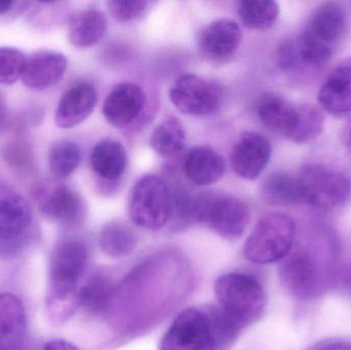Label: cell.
Wrapping results in <instances>:
<instances>
[{"mask_svg": "<svg viewBox=\"0 0 351 350\" xmlns=\"http://www.w3.org/2000/svg\"><path fill=\"white\" fill-rule=\"evenodd\" d=\"M241 331L217 305L189 308L176 316L160 350H227Z\"/></svg>", "mask_w": 351, "mask_h": 350, "instance_id": "6da1fadb", "label": "cell"}, {"mask_svg": "<svg viewBox=\"0 0 351 350\" xmlns=\"http://www.w3.org/2000/svg\"><path fill=\"white\" fill-rule=\"evenodd\" d=\"M257 115L266 129L296 144L315 141L325 127V118L319 109L311 105L295 106L272 92L259 99Z\"/></svg>", "mask_w": 351, "mask_h": 350, "instance_id": "7a4b0ae2", "label": "cell"}, {"mask_svg": "<svg viewBox=\"0 0 351 350\" xmlns=\"http://www.w3.org/2000/svg\"><path fill=\"white\" fill-rule=\"evenodd\" d=\"M214 291L217 306L239 330L255 324L265 312V291L252 275L225 273L215 282Z\"/></svg>", "mask_w": 351, "mask_h": 350, "instance_id": "3957f363", "label": "cell"}, {"mask_svg": "<svg viewBox=\"0 0 351 350\" xmlns=\"http://www.w3.org/2000/svg\"><path fill=\"white\" fill-rule=\"evenodd\" d=\"M296 225L290 216L270 213L258 221L243 246V256L256 264L284 260L294 245Z\"/></svg>", "mask_w": 351, "mask_h": 350, "instance_id": "277c9868", "label": "cell"}, {"mask_svg": "<svg viewBox=\"0 0 351 350\" xmlns=\"http://www.w3.org/2000/svg\"><path fill=\"white\" fill-rule=\"evenodd\" d=\"M250 217L249 208L237 197L212 192L194 195V223L204 224L226 240L241 238Z\"/></svg>", "mask_w": 351, "mask_h": 350, "instance_id": "5b68a950", "label": "cell"}, {"mask_svg": "<svg viewBox=\"0 0 351 350\" xmlns=\"http://www.w3.org/2000/svg\"><path fill=\"white\" fill-rule=\"evenodd\" d=\"M33 234L34 218L28 201L12 187L0 184V258L18 256Z\"/></svg>", "mask_w": 351, "mask_h": 350, "instance_id": "8992f818", "label": "cell"}, {"mask_svg": "<svg viewBox=\"0 0 351 350\" xmlns=\"http://www.w3.org/2000/svg\"><path fill=\"white\" fill-rule=\"evenodd\" d=\"M128 211L132 221L145 229H160L172 219V191L156 175H146L134 184Z\"/></svg>", "mask_w": 351, "mask_h": 350, "instance_id": "52a82bcc", "label": "cell"}, {"mask_svg": "<svg viewBox=\"0 0 351 350\" xmlns=\"http://www.w3.org/2000/svg\"><path fill=\"white\" fill-rule=\"evenodd\" d=\"M297 177L303 203L322 210H336L350 199V180L335 168L324 164H307Z\"/></svg>", "mask_w": 351, "mask_h": 350, "instance_id": "ba28073f", "label": "cell"}, {"mask_svg": "<svg viewBox=\"0 0 351 350\" xmlns=\"http://www.w3.org/2000/svg\"><path fill=\"white\" fill-rule=\"evenodd\" d=\"M88 259V248L80 240H70L60 244L49 262L47 294L57 297H78Z\"/></svg>", "mask_w": 351, "mask_h": 350, "instance_id": "9c48e42d", "label": "cell"}, {"mask_svg": "<svg viewBox=\"0 0 351 350\" xmlns=\"http://www.w3.org/2000/svg\"><path fill=\"white\" fill-rule=\"evenodd\" d=\"M170 99L180 112L192 116H206L220 107L223 95L216 84L195 74H184L176 80Z\"/></svg>", "mask_w": 351, "mask_h": 350, "instance_id": "30bf717a", "label": "cell"}, {"mask_svg": "<svg viewBox=\"0 0 351 350\" xmlns=\"http://www.w3.org/2000/svg\"><path fill=\"white\" fill-rule=\"evenodd\" d=\"M280 277L285 289L299 299H311L321 292L323 275L321 267L307 251L290 253L280 267Z\"/></svg>", "mask_w": 351, "mask_h": 350, "instance_id": "8fae6325", "label": "cell"}, {"mask_svg": "<svg viewBox=\"0 0 351 350\" xmlns=\"http://www.w3.org/2000/svg\"><path fill=\"white\" fill-rule=\"evenodd\" d=\"M34 197L39 211L49 221L63 226H75L84 219L82 199L65 185H40L35 189Z\"/></svg>", "mask_w": 351, "mask_h": 350, "instance_id": "7c38bea8", "label": "cell"}, {"mask_svg": "<svg viewBox=\"0 0 351 350\" xmlns=\"http://www.w3.org/2000/svg\"><path fill=\"white\" fill-rule=\"evenodd\" d=\"M271 156V145L264 136L245 132L239 136L231 152V166L237 176L255 180L263 172Z\"/></svg>", "mask_w": 351, "mask_h": 350, "instance_id": "4fadbf2b", "label": "cell"}, {"mask_svg": "<svg viewBox=\"0 0 351 350\" xmlns=\"http://www.w3.org/2000/svg\"><path fill=\"white\" fill-rule=\"evenodd\" d=\"M146 96L137 84L123 82L111 90L103 105V114L113 127H128L133 123L143 111Z\"/></svg>", "mask_w": 351, "mask_h": 350, "instance_id": "5bb4252c", "label": "cell"}, {"mask_svg": "<svg viewBox=\"0 0 351 350\" xmlns=\"http://www.w3.org/2000/svg\"><path fill=\"white\" fill-rule=\"evenodd\" d=\"M67 58L51 51H38L26 58L23 84L31 90H43L55 86L67 70Z\"/></svg>", "mask_w": 351, "mask_h": 350, "instance_id": "9a60e30c", "label": "cell"}, {"mask_svg": "<svg viewBox=\"0 0 351 350\" xmlns=\"http://www.w3.org/2000/svg\"><path fill=\"white\" fill-rule=\"evenodd\" d=\"M98 95L93 84H75L62 96L56 110V125L61 129H71L86 121L96 107Z\"/></svg>", "mask_w": 351, "mask_h": 350, "instance_id": "2e32d148", "label": "cell"}, {"mask_svg": "<svg viewBox=\"0 0 351 350\" xmlns=\"http://www.w3.org/2000/svg\"><path fill=\"white\" fill-rule=\"evenodd\" d=\"M346 24L348 18L343 6L336 2H325L313 10L303 32L333 49L343 36Z\"/></svg>", "mask_w": 351, "mask_h": 350, "instance_id": "e0dca14e", "label": "cell"}, {"mask_svg": "<svg viewBox=\"0 0 351 350\" xmlns=\"http://www.w3.org/2000/svg\"><path fill=\"white\" fill-rule=\"evenodd\" d=\"M243 34L239 24L228 18H221L208 24L200 35L202 53L214 59L230 57L241 45Z\"/></svg>", "mask_w": 351, "mask_h": 350, "instance_id": "ac0fdd59", "label": "cell"}, {"mask_svg": "<svg viewBox=\"0 0 351 350\" xmlns=\"http://www.w3.org/2000/svg\"><path fill=\"white\" fill-rule=\"evenodd\" d=\"M183 164L188 180L197 186H208L218 182L226 171L222 156L208 146L192 148L186 154Z\"/></svg>", "mask_w": 351, "mask_h": 350, "instance_id": "d6986e66", "label": "cell"}, {"mask_svg": "<svg viewBox=\"0 0 351 350\" xmlns=\"http://www.w3.org/2000/svg\"><path fill=\"white\" fill-rule=\"evenodd\" d=\"M26 329V312L14 294H0V350L18 347Z\"/></svg>", "mask_w": 351, "mask_h": 350, "instance_id": "ffe728a7", "label": "cell"}, {"mask_svg": "<svg viewBox=\"0 0 351 350\" xmlns=\"http://www.w3.org/2000/svg\"><path fill=\"white\" fill-rule=\"evenodd\" d=\"M114 287L110 275L104 271L90 273L80 285V308L92 316H102L110 308Z\"/></svg>", "mask_w": 351, "mask_h": 350, "instance_id": "44dd1931", "label": "cell"}, {"mask_svg": "<svg viewBox=\"0 0 351 350\" xmlns=\"http://www.w3.org/2000/svg\"><path fill=\"white\" fill-rule=\"evenodd\" d=\"M319 102L332 114L351 111V67L340 66L328 76L319 92Z\"/></svg>", "mask_w": 351, "mask_h": 350, "instance_id": "7402d4cb", "label": "cell"}, {"mask_svg": "<svg viewBox=\"0 0 351 350\" xmlns=\"http://www.w3.org/2000/svg\"><path fill=\"white\" fill-rule=\"evenodd\" d=\"M93 171L103 180L114 182L125 174L127 152L121 142L105 139L93 148L90 153Z\"/></svg>", "mask_w": 351, "mask_h": 350, "instance_id": "603a6c76", "label": "cell"}, {"mask_svg": "<svg viewBox=\"0 0 351 350\" xmlns=\"http://www.w3.org/2000/svg\"><path fill=\"white\" fill-rule=\"evenodd\" d=\"M106 29L104 14L97 8H88L70 18L68 36L74 47H90L103 38Z\"/></svg>", "mask_w": 351, "mask_h": 350, "instance_id": "cb8c5ba5", "label": "cell"}, {"mask_svg": "<svg viewBox=\"0 0 351 350\" xmlns=\"http://www.w3.org/2000/svg\"><path fill=\"white\" fill-rule=\"evenodd\" d=\"M262 197L271 205H294L303 203L298 177L274 173L262 185Z\"/></svg>", "mask_w": 351, "mask_h": 350, "instance_id": "d4e9b609", "label": "cell"}, {"mask_svg": "<svg viewBox=\"0 0 351 350\" xmlns=\"http://www.w3.org/2000/svg\"><path fill=\"white\" fill-rule=\"evenodd\" d=\"M99 244L107 256L125 258L135 251L138 245L137 234L123 222H109L101 230Z\"/></svg>", "mask_w": 351, "mask_h": 350, "instance_id": "484cf974", "label": "cell"}, {"mask_svg": "<svg viewBox=\"0 0 351 350\" xmlns=\"http://www.w3.org/2000/svg\"><path fill=\"white\" fill-rule=\"evenodd\" d=\"M186 132L181 121L175 117L162 121L152 134L150 145L158 155L172 158L183 150Z\"/></svg>", "mask_w": 351, "mask_h": 350, "instance_id": "4316f807", "label": "cell"}, {"mask_svg": "<svg viewBox=\"0 0 351 350\" xmlns=\"http://www.w3.org/2000/svg\"><path fill=\"white\" fill-rule=\"evenodd\" d=\"M239 14L247 28L268 30L278 20L280 6L271 0H245L239 3Z\"/></svg>", "mask_w": 351, "mask_h": 350, "instance_id": "83f0119b", "label": "cell"}, {"mask_svg": "<svg viewBox=\"0 0 351 350\" xmlns=\"http://www.w3.org/2000/svg\"><path fill=\"white\" fill-rule=\"evenodd\" d=\"M80 160L82 155L80 148L75 143L70 141L59 142L49 152V170L58 178H66L78 168Z\"/></svg>", "mask_w": 351, "mask_h": 350, "instance_id": "f1b7e54d", "label": "cell"}, {"mask_svg": "<svg viewBox=\"0 0 351 350\" xmlns=\"http://www.w3.org/2000/svg\"><path fill=\"white\" fill-rule=\"evenodd\" d=\"M295 43L299 64H304L309 67H322L326 65L333 53V49L319 42L304 32L295 40Z\"/></svg>", "mask_w": 351, "mask_h": 350, "instance_id": "f546056e", "label": "cell"}, {"mask_svg": "<svg viewBox=\"0 0 351 350\" xmlns=\"http://www.w3.org/2000/svg\"><path fill=\"white\" fill-rule=\"evenodd\" d=\"M26 57L12 47H0V84L10 86L22 78Z\"/></svg>", "mask_w": 351, "mask_h": 350, "instance_id": "4dcf8cb0", "label": "cell"}, {"mask_svg": "<svg viewBox=\"0 0 351 350\" xmlns=\"http://www.w3.org/2000/svg\"><path fill=\"white\" fill-rule=\"evenodd\" d=\"M149 2L138 0H112L107 2V8L117 22H130L145 14Z\"/></svg>", "mask_w": 351, "mask_h": 350, "instance_id": "1f68e13d", "label": "cell"}, {"mask_svg": "<svg viewBox=\"0 0 351 350\" xmlns=\"http://www.w3.org/2000/svg\"><path fill=\"white\" fill-rule=\"evenodd\" d=\"M29 156L28 150L23 146L22 144H12L8 146V152H6V160L12 166H21L28 164Z\"/></svg>", "mask_w": 351, "mask_h": 350, "instance_id": "d6a6232c", "label": "cell"}, {"mask_svg": "<svg viewBox=\"0 0 351 350\" xmlns=\"http://www.w3.org/2000/svg\"><path fill=\"white\" fill-rule=\"evenodd\" d=\"M43 350H80L75 345L72 343L68 342L62 339H56V340L49 341L45 345Z\"/></svg>", "mask_w": 351, "mask_h": 350, "instance_id": "836d02e7", "label": "cell"}, {"mask_svg": "<svg viewBox=\"0 0 351 350\" xmlns=\"http://www.w3.org/2000/svg\"><path fill=\"white\" fill-rule=\"evenodd\" d=\"M339 283L344 290L351 293V265L343 267L340 271Z\"/></svg>", "mask_w": 351, "mask_h": 350, "instance_id": "e575fe53", "label": "cell"}, {"mask_svg": "<svg viewBox=\"0 0 351 350\" xmlns=\"http://www.w3.org/2000/svg\"><path fill=\"white\" fill-rule=\"evenodd\" d=\"M342 142L348 149L351 150V121H348L342 132Z\"/></svg>", "mask_w": 351, "mask_h": 350, "instance_id": "d590c367", "label": "cell"}, {"mask_svg": "<svg viewBox=\"0 0 351 350\" xmlns=\"http://www.w3.org/2000/svg\"><path fill=\"white\" fill-rule=\"evenodd\" d=\"M16 2L14 1H0V16L8 14L12 10Z\"/></svg>", "mask_w": 351, "mask_h": 350, "instance_id": "8d00e7d4", "label": "cell"}, {"mask_svg": "<svg viewBox=\"0 0 351 350\" xmlns=\"http://www.w3.org/2000/svg\"><path fill=\"white\" fill-rule=\"evenodd\" d=\"M323 350H351V345L348 343H332Z\"/></svg>", "mask_w": 351, "mask_h": 350, "instance_id": "74e56055", "label": "cell"}, {"mask_svg": "<svg viewBox=\"0 0 351 350\" xmlns=\"http://www.w3.org/2000/svg\"><path fill=\"white\" fill-rule=\"evenodd\" d=\"M6 119V109L5 106H4L3 101L0 99V129H1L2 125L5 123Z\"/></svg>", "mask_w": 351, "mask_h": 350, "instance_id": "f35d334b", "label": "cell"}]
</instances>
